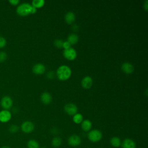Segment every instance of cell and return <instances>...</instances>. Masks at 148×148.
Listing matches in <instances>:
<instances>
[{"instance_id": "obj_22", "label": "cell", "mask_w": 148, "mask_h": 148, "mask_svg": "<svg viewBox=\"0 0 148 148\" xmlns=\"http://www.w3.org/2000/svg\"><path fill=\"white\" fill-rule=\"evenodd\" d=\"M45 4V1L44 0H34L32 2V6L36 8H40L43 6Z\"/></svg>"}, {"instance_id": "obj_19", "label": "cell", "mask_w": 148, "mask_h": 148, "mask_svg": "<svg viewBox=\"0 0 148 148\" xmlns=\"http://www.w3.org/2000/svg\"><path fill=\"white\" fill-rule=\"evenodd\" d=\"M28 148H39L40 146L39 143L35 139H30L27 142Z\"/></svg>"}, {"instance_id": "obj_17", "label": "cell", "mask_w": 148, "mask_h": 148, "mask_svg": "<svg viewBox=\"0 0 148 148\" xmlns=\"http://www.w3.org/2000/svg\"><path fill=\"white\" fill-rule=\"evenodd\" d=\"M75 20V14L72 12H68L66 13L65 16V21L70 24H72Z\"/></svg>"}, {"instance_id": "obj_5", "label": "cell", "mask_w": 148, "mask_h": 148, "mask_svg": "<svg viewBox=\"0 0 148 148\" xmlns=\"http://www.w3.org/2000/svg\"><path fill=\"white\" fill-rule=\"evenodd\" d=\"M21 130L25 134L31 133L34 130V125L31 121H25L21 124Z\"/></svg>"}, {"instance_id": "obj_31", "label": "cell", "mask_w": 148, "mask_h": 148, "mask_svg": "<svg viewBox=\"0 0 148 148\" xmlns=\"http://www.w3.org/2000/svg\"><path fill=\"white\" fill-rule=\"evenodd\" d=\"M1 148H10L9 146H6V145H4V146H2L1 147Z\"/></svg>"}, {"instance_id": "obj_23", "label": "cell", "mask_w": 148, "mask_h": 148, "mask_svg": "<svg viewBox=\"0 0 148 148\" xmlns=\"http://www.w3.org/2000/svg\"><path fill=\"white\" fill-rule=\"evenodd\" d=\"M9 131L11 134H15L18 132V127L16 124H12L9 127Z\"/></svg>"}, {"instance_id": "obj_28", "label": "cell", "mask_w": 148, "mask_h": 148, "mask_svg": "<svg viewBox=\"0 0 148 148\" xmlns=\"http://www.w3.org/2000/svg\"><path fill=\"white\" fill-rule=\"evenodd\" d=\"M54 72H53V71H50L49 72L47 73V77L49 78V79H53L54 77Z\"/></svg>"}, {"instance_id": "obj_9", "label": "cell", "mask_w": 148, "mask_h": 148, "mask_svg": "<svg viewBox=\"0 0 148 148\" xmlns=\"http://www.w3.org/2000/svg\"><path fill=\"white\" fill-rule=\"evenodd\" d=\"M64 110L69 115H75L77 111V108L76 105L72 103H68L65 105Z\"/></svg>"}, {"instance_id": "obj_14", "label": "cell", "mask_w": 148, "mask_h": 148, "mask_svg": "<svg viewBox=\"0 0 148 148\" xmlns=\"http://www.w3.org/2000/svg\"><path fill=\"white\" fill-rule=\"evenodd\" d=\"M41 101L45 104H49L52 101L51 95L47 92H44L40 96Z\"/></svg>"}, {"instance_id": "obj_7", "label": "cell", "mask_w": 148, "mask_h": 148, "mask_svg": "<svg viewBox=\"0 0 148 148\" xmlns=\"http://www.w3.org/2000/svg\"><path fill=\"white\" fill-rule=\"evenodd\" d=\"M12 118V113L8 110H2L0 111V122L2 123H8Z\"/></svg>"}, {"instance_id": "obj_15", "label": "cell", "mask_w": 148, "mask_h": 148, "mask_svg": "<svg viewBox=\"0 0 148 148\" xmlns=\"http://www.w3.org/2000/svg\"><path fill=\"white\" fill-rule=\"evenodd\" d=\"M81 127L84 131H89L92 128V123L89 120H83L82 122Z\"/></svg>"}, {"instance_id": "obj_30", "label": "cell", "mask_w": 148, "mask_h": 148, "mask_svg": "<svg viewBox=\"0 0 148 148\" xmlns=\"http://www.w3.org/2000/svg\"><path fill=\"white\" fill-rule=\"evenodd\" d=\"M147 3H148V1L146 0L145 2V3L143 5V7L145 8V9L147 11Z\"/></svg>"}, {"instance_id": "obj_12", "label": "cell", "mask_w": 148, "mask_h": 148, "mask_svg": "<svg viewBox=\"0 0 148 148\" xmlns=\"http://www.w3.org/2000/svg\"><path fill=\"white\" fill-rule=\"evenodd\" d=\"M82 86L86 89L90 88L92 85V79L90 76H86L82 79L81 82Z\"/></svg>"}, {"instance_id": "obj_8", "label": "cell", "mask_w": 148, "mask_h": 148, "mask_svg": "<svg viewBox=\"0 0 148 148\" xmlns=\"http://www.w3.org/2000/svg\"><path fill=\"white\" fill-rule=\"evenodd\" d=\"M64 56L69 60H73L76 58L77 53L76 50L73 48H69L68 49H64L63 51Z\"/></svg>"}, {"instance_id": "obj_25", "label": "cell", "mask_w": 148, "mask_h": 148, "mask_svg": "<svg viewBox=\"0 0 148 148\" xmlns=\"http://www.w3.org/2000/svg\"><path fill=\"white\" fill-rule=\"evenodd\" d=\"M64 42L61 39H57L54 41V45L58 48L62 47Z\"/></svg>"}, {"instance_id": "obj_6", "label": "cell", "mask_w": 148, "mask_h": 148, "mask_svg": "<svg viewBox=\"0 0 148 148\" xmlns=\"http://www.w3.org/2000/svg\"><path fill=\"white\" fill-rule=\"evenodd\" d=\"M82 140L79 136L77 135H72L68 139V143L72 147H76L80 145Z\"/></svg>"}, {"instance_id": "obj_3", "label": "cell", "mask_w": 148, "mask_h": 148, "mask_svg": "<svg viewBox=\"0 0 148 148\" xmlns=\"http://www.w3.org/2000/svg\"><path fill=\"white\" fill-rule=\"evenodd\" d=\"M88 139L93 143L100 141L102 138V132L98 130H92L90 131L87 135Z\"/></svg>"}, {"instance_id": "obj_13", "label": "cell", "mask_w": 148, "mask_h": 148, "mask_svg": "<svg viewBox=\"0 0 148 148\" xmlns=\"http://www.w3.org/2000/svg\"><path fill=\"white\" fill-rule=\"evenodd\" d=\"M122 71L127 74L132 73L134 71L133 65L130 62H124L121 65Z\"/></svg>"}, {"instance_id": "obj_10", "label": "cell", "mask_w": 148, "mask_h": 148, "mask_svg": "<svg viewBox=\"0 0 148 148\" xmlns=\"http://www.w3.org/2000/svg\"><path fill=\"white\" fill-rule=\"evenodd\" d=\"M121 146L122 148H135L136 143L132 139L127 138L121 142Z\"/></svg>"}, {"instance_id": "obj_2", "label": "cell", "mask_w": 148, "mask_h": 148, "mask_svg": "<svg viewBox=\"0 0 148 148\" xmlns=\"http://www.w3.org/2000/svg\"><path fill=\"white\" fill-rule=\"evenodd\" d=\"M57 76L61 80H65L68 79L72 73L71 68L67 65H61L58 67L57 70Z\"/></svg>"}, {"instance_id": "obj_29", "label": "cell", "mask_w": 148, "mask_h": 148, "mask_svg": "<svg viewBox=\"0 0 148 148\" xmlns=\"http://www.w3.org/2000/svg\"><path fill=\"white\" fill-rule=\"evenodd\" d=\"M9 3L12 5H14V6H16L18 4V3L20 2L19 0H9Z\"/></svg>"}, {"instance_id": "obj_18", "label": "cell", "mask_w": 148, "mask_h": 148, "mask_svg": "<svg viewBox=\"0 0 148 148\" xmlns=\"http://www.w3.org/2000/svg\"><path fill=\"white\" fill-rule=\"evenodd\" d=\"M79 40V36L75 34H70L68 37L67 41L71 44V45H74L76 44Z\"/></svg>"}, {"instance_id": "obj_4", "label": "cell", "mask_w": 148, "mask_h": 148, "mask_svg": "<svg viewBox=\"0 0 148 148\" xmlns=\"http://www.w3.org/2000/svg\"><path fill=\"white\" fill-rule=\"evenodd\" d=\"M1 105L4 110H9L13 105V100L9 96L5 95L3 97L1 100Z\"/></svg>"}, {"instance_id": "obj_16", "label": "cell", "mask_w": 148, "mask_h": 148, "mask_svg": "<svg viewBox=\"0 0 148 148\" xmlns=\"http://www.w3.org/2000/svg\"><path fill=\"white\" fill-rule=\"evenodd\" d=\"M110 143L113 147L117 148L121 146V141L119 137L113 136L110 139Z\"/></svg>"}, {"instance_id": "obj_11", "label": "cell", "mask_w": 148, "mask_h": 148, "mask_svg": "<svg viewBox=\"0 0 148 148\" xmlns=\"http://www.w3.org/2000/svg\"><path fill=\"white\" fill-rule=\"evenodd\" d=\"M46 69L45 66L40 63L36 64L34 65L32 68V71L34 73L37 75H40L45 72Z\"/></svg>"}, {"instance_id": "obj_20", "label": "cell", "mask_w": 148, "mask_h": 148, "mask_svg": "<svg viewBox=\"0 0 148 148\" xmlns=\"http://www.w3.org/2000/svg\"><path fill=\"white\" fill-rule=\"evenodd\" d=\"M62 144V139L60 137H54L51 140V145L54 147H58Z\"/></svg>"}, {"instance_id": "obj_24", "label": "cell", "mask_w": 148, "mask_h": 148, "mask_svg": "<svg viewBox=\"0 0 148 148\" xmlns=\"http://www.w3.org/2000/svg\"><path fill=\"white\" fill-rule=\"evenodd\" d=\"M7 54L4 51L0 52V62H3L7 59Z\"/></svg>"}, {"instance_id": "obj_21", "label": "cell", "mask_w": 148, "mask_h": 148, "mask_svg": "<svg viewBox=\"0 0 148 148\" xmlns=\"http://www.w3.org/2000/svg\"><path fill=\"white\" fill-rule=\"evenodd\" d=\"M83 117L80 113H76L73 117V121L76 124H79L83 121Z\"/></svg>"}, {"instance_id": "obj_1", "label": "cell", "mask_w": 148, "mask_h": 148, "mask_svg": "<svg viewBox=\"0 0 148 148\" xmlns=\"http://www.w3.org/2000/svg\"><path fill=\"white\" fill-rule=\"evenodd\" d=\"M36 12V8L28 3H23L18 5L16 9L17 13L21 16H25L29 14H34Z\"/></svg>"}, {"instance_id": "obj_26", "label": "cell", "mask_w": 148, "mask_h": 148, "mask_svg": "<svg viewBox=\"0 0 148 148\" xmlns=\"http://www.w3.org/2000/svg\"><path fill=\"white\" fill-rule=\"evenodd\" d=\"M6 45V39L2 36H0V49L3 48Z\"/></svg>"}, {"instance_id": "obj_27", "label": "cell", "mask_w": 148, "mask_h": 148, "mask_svg": "<svg viewBox=\"0 0 148 148\" xmlns=\"http://www.w3.org/2000/svg\"><path fill=\"white\" fill-rule=\"evenodd\" d=\"M70 46H71V44L68 41L64 42L62 47H64L65 49H68L70 48Z\"/></svg>"}, {"instance_id": "obj_32", "label": "cell", "mask_w": 148, "mask_h": 148, "mask_svg": "<svg viewBox=\"0 0 148 148\" xmlns=\"http://www.w3.org/2000/svg\"><path fill=\"white\" fill-rule=\"evenodd\" d=\"M43 148H46V147H43Z\"/></svg>"}]
</instances>
